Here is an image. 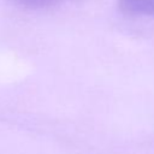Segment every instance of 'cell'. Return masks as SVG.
I'll return each instance as SVG.
<instances>
[{
	"label": "cell",
	"instance_id": "2",
	"mask_svg": "<svg viewBox=\"0 0 154 154\" xmlns=\"http://www.w3.org/2000/svg\"><path fill=\"white\" fill-rule=\"evenodd\" d=\"M17 2L22 4L23 6L31 7V8H43L48 6H53L59 4L61 0H16Z\"/></svg>",
	"mask_w": 154,
	"mask_h": 154
},
{
	"label": "cell",
	"instance_id": "1",
	"mask_svg": "<svg viewBox=\"0 0 154 154\" xmlns=\"http://www.w3.org/2000/svg\"><path fill=\"white\" fill-rule=\"evenodd\" d=\"M120 8L130 14L154 17V0H118Z\"/></svg>",
	"mask_w": 154,
	"mask_h": 154
}]
</instances>
